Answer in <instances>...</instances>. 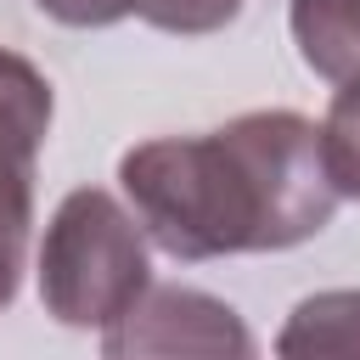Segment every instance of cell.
Returning a JSON list of instances; mask_svg holds the SVG:
<instances>
[{"label": "cell", "mask_w": 360, "mask_h": 360, "mask_svg": "<svg viewBox=\"0 0 360 360\" xmlns=\"http://www.w3.org/2000/svg\"><path fill=\"white\" fill-rule=\"evenodd\" d=\"M321 158H326L332 191L360 202V84L332 96V107L321 118Z\"/></svg>", "instance_id": "7"}, {"label": "cell", "mask_w": 360, "mask_h": 360, "mask_svg": "<svg viewBox=\"0 0 360 360\" xmlns=\"http://www.w3.org/2000/svg\"><path fill=\"white\" fill-rule=\"evenodd\" d=\"M45 17L68 22V28H107V22H124V17H141L146 0H34Z\"/></svg>", "instance_id": "9"}, {"label": "cell", "mask_w": 360, "mask_h": 360, "mask_svg": "<svg viewBox=\"0 0 360 360\" xmlns=\"http://www.w3.org/2000/svg\"><path fill=\"white\" fill-rule=\"evenodd\" d=\"M101 360H259L248 321L202 287H146L107 332Z\"/></svg>", "instance_id": "4"}, {"label": "cell", "mask_w": 360, "mask_h": 360, "mask_svg": "<svg viewBox=\"0 0 360 360\" xmlns=\"http://www.w3.org/2000/svg\"><path fill=\"white\" fill-rule=\"evenodd\" d=\"M118 186L146 242L180 264L298 248L321 236L343 202L321 158V124L292 107L236 112L202 135L141 141L118 158Z\"/></svg>", "instance_id": "1"}, {"label": "cell", "mask_w": 360, "mask_h": 360, "mask_svg": "<svg viewBox=\"0 0 360 360\" xmlns=\"http://www.w3.org/2000/svg\"><path fill=\"white\" fill-rule=\"evenodd\" d=\"M152 287L146 231L135 214L101 191L79 186L56 202L39 242V304L62 326H112Z\"/></svg>", "instance_id": "2"}, {"label": "cell", "mask_w": 360, "mask_h": 360, "mask_svg": "<svg viewBox=\"0 0 360 360\" xmlns=\"http://www.w3.org/2000/svg\"><path fill=\"white\" fill-rule=\"evenodd\" d=\"M276 360H360V287H326L287 309Z\"/></svg>", "instance_id": "6"}, {"label": "cell", "mask_w": 360, "mask_h": 360, "mask_svg": "<svg viewBox=\"0 0 360 360\" xmlns=\"http://www.w3.org/2000/svg\"><path fill=\"white\" fill-rule=\"evenodd\" d=\"M287 28L315 79L332 90L360 84V0H292Z\"/></svg>", "instance_id": "5"}, {"label": "cell", "mask_w": 360, "mask_h": 360, "mask_svg": "<svg viewBox=\"0 0 360 360\" xmlns=\"http://www.w3.org/2000/svg\"><path fill=\"white\" fill-rule=\"evenodd\" d=\"M56 90L51 79L0 45V309H11L28 264V236H34V169L39 146L51 135Z\"/></svg>", "instance_id": "3"}, {"label": "cell", "mask_w": 360, "mask_h": 360, "mask_svg": "<svg viewBox=\"0 0 360 360\" xmlns=\"http://www.w3.org/2000/svg\"><path fill=\"white\" fill-rule=\"evenodd\" d=\"M236 11H242V0H146L141 22L197 39V34H219L225 22H236Z\"/></svg>", "instance_id": "8"}]
</instances>
